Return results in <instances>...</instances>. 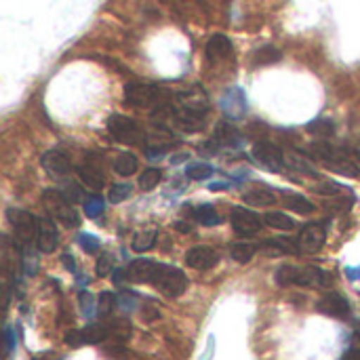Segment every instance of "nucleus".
I'll list each match as a JSON object with an SVG mask.
<instances>
[{
  "label": "nucleus",
  "mask_w": 360,
  "mask_h": 360,
  "mask_svg": "<svg viewBox=\"0 0 360 360\" xmlns=\"http://www.w3.org/2000/svg\"><path fill=\"white\" fill-rule=\"evenodd\" d=\"M156 238H158V232H156V230H143V232H137V234L133 236L131 247H133V251H137V253H146V251H150V249L156 245Z\"/></svg>",
  "instance_id": "nucleus-28"
},
{
  "label": "nucleus",
  "mask_w": 360,
  "mask_h": 360,
  "mask_svg": "<svg viewBox=\"0 0 360 360\" xmlns=\"http://www.w3.org/2000/svg\"><path fill=\"white\" fill-rule=\"evenodd\" d=\"M264 221H266V226H270V228H274V230H293L295 228V219L293 217H289L287 213H283V211H268L266 215H264Z\"/></svg>",
  "instance_id": "nucleus-25"
},
{
  "label": "nucleus",
  "mask_w": 360,
  "mask_h": 360,
  "mask_svg": "<svg viewBox=\"0 0 360 360\" xmlns=\"http://www.w3.org/2000/svg\"><path fill=\"white\" fill-rule=\"evenodd\" d=\"M160 179H162V171L160 169H156V167H152V169H146L141 175H139V188L143 190V192H150V190H154L158 184H160Z\"/></svg>",
  "instance_id": "nucleus-31"
},
{
  "label": "nucleus",
  "mask_w": 360,
  "mask_h": 360,
  "mask_svg": "<svg viewBox=\"0 0 360 360\" xmlns=\"http://www.w3.org/2000/svg\"><path fill=\"white\" fill-rule=\"evenodd\" d=\"M158 316H160V312H158L154 306H150V304H148V306H143V308H141V319H143L146 323H152V321H156Z\"/></svg>",
  "instance_id": "nucleus-42"
},
{
  "label": "nucleus",
  "mask_w": 360,
  "mask_h": 360,
  "mask_svg": "<svg viewBox=\"0 0 360 360\" xmlns=\"http://www.w3.org/2000/svg\"><path fill=\"white\" fill-rule=\"evenodd\" d=\"M131 196V186L129 184H116L110 188V202L112 205H118L122 200H127Z\"/></svg>",
  "instance_id": "nucleus-36"
},
{
  "label": "nucleus",
  "mask_w": 360,
  "mask_h": 360,
  "mask_svg": "<svg viewBox=\"0 0 360 360\" xmlns=\"http://www.w3.org/2000/svg\"><path fill=\"white\" fill-rule=\"evenodd\" d=\"M215 141L219 146H226V148H240L243 146V133L234 124L224 122L215 131Z\"/></svg>",
  "instance_id": "nucleus-20"
},
{
  "label": "nucleus",
  "mask_w": 360,
  "mask_h": 360,
  "mask_svg": "<svg viewBox=\"0 0 360 360\" xmlns=\"http://www.w3.org/2000/svg\"><path fill=\"white\" fill-rule=\"evenodd\" d=\"M63 266H65L70 272H74V274L78 272V270H76V264H74V257H72L70 253H65V255H63Z\"/></svg>",
  "instance_id": "nucleus-48"
},
{
  "label": "nucleus",
  "mask_w": 360,
  "mask_h": 360,
  "mask_svg": "<svg viewBox=\"0 0 360 360\" xmlns=\"http://www.w3.org/2000/svg\"><path fill=\"white\" fill-rule=\"evenodd\" d=\"M319 312L327 314V316H333V319H348L350 316V304L348 300L342 295V293H327L321 302H319Z\"/></svg>",
  "instance_id": "nucleus-14"
},
{
  "label": "nucleus",
  "mask_w": 360,
  "mask_h": 360,
  "mask_svg": "<svg viewBox=\"0 0 360 360\" xmlns=\"http://www.w3.org/2000/svg\"><path fill=\"white\" fill-rule=\"evenodd\" d=\"M95 270H97V276H108L112 270H114V266H112V255H108V253H103L99 259H97V266H95Z\"/></svg>",
  "instance_id": "nucleus-41"
},
{
  "label": "nucleus",
  "mask_w": 360,
  "mask_h": 360,
  "mask_svg": "<svg viewBox=\"0 0 360 360\" xmlns=\"http://www.w3.org/2000/svg\"><path fill=\"white\" fill-rule=\"evenodd\" d=\"M243 200L249 207H272L276 202V194L268 188H253L243 196Z\"/></svg>",
  "instance_id": "nucleus-21"
},
{
  "label": "nucleus",
  "mask_w": 360,
  "mask_h": 360,
  "mask_svg": "<svg viewBox=\"0 0 360 360\" xmlns=\"http://www.w3.org/2000/svg\"><path fill=\"white\" fill-rule=\"evenodd\" d=\"M257 251H262V247L253 243H234L230 247V257L238 264H249L257 255Z\"/></svg>",
  "instance_id": "nucleus-23"
},
{
  "label": "nucleus",
  "mask_w": 360,
  "mask_h": 360,
  "mask_svg": "<svg viewBox=\"0 0 360 360\" xmlns=\"http://www.w3.org/2000/svg\"><path fill=\"white\" fill-rule=\"evenodd\" d=\"M194 219H196L198 224L207 226V228H213V226H219V224H221L219 213H217L215 207H211V205H198V207L194 209Z\"/></svg>",
  "instance_id": "nucleus-27"
},
{
  "label": "nucleus",
  "mask_w": 360,
  "mask_h": 360,
  "mask_svg": "<svg viewBox=\"0 0 360 360\" xmlns=\"http://www.w3.org/2000/svg\"><path fill=\"white\" fill-rule=\"evenodd\" d=\"M137 158L131 154V152H120L116 158H114V171L122 177H129L137 171Z\"/></svg>",
  "instance_id": "nucleus-26"
},
{
  "label": "nucleus",
  "mask_w": 360,
  "mask_h": 360,
  "mask_svg": "<svg viewBox=\"0 0 360 360\" xmlns=\"http://www.w3.org/2000/svg\"><path fill=\"white\" fill-rule=\"evenodd\" d=\"M232 228L236 234L240 236H255L262 228H264V217H259L255 211L247 209V207H234L232 215H230Z\"/></svg>",
  "instance_id": "nucleus-8"
},
{
  "label": "nucleus",
  "mask_w": 360,
  "mask_h": 360,
  "mask_svg": "<svg viewBox=\"0 0 360 360\" xmlns=\"http://www.w3.org/2000/svg\"><path fill=\"white\" fill-rule=\"evenodd\" d=\"M232 53V40L226 34H213L207 42V57L209 59H224Z\"/></svg>",
  "instance_id": "nucleus-19"
},
{
  "label": "nucleus",
  "mask_w": 360,
  "mask_h": 360,
  "mask_svg": "<svg viewBox=\"0 0 360 360\" xmlns=\"http://www.w3.org/2000/svg\"><path fill=\"white\" fill-rule=\"evenodd\" d=\"M110 338L108 327L103 325H89L84 329H72L65 333V344L70 348H80V346H91V344H101Z\"/></svg>",
  "instance_id": "nucleus-9"
},
{
  "label": "nucleus",
  "mask_w": 360,
  "mask_h": 360,
  "mask_svg": "<svg viewBox=\"0 0 360 360\" xmlns=\"http://www.w3.org/2000/svg\"><path fill=\"white\" fill-rule=\"evenodd\" d=\"M152 285L167 297H179L188 291L190 281L184 270L167 264H158V270L152 278Z\"/></svg>",
  "instance_id": "nucleus-3"
},
{
  "label": "nucleus",
  "mask_w": 360,
  "mask_h": 360,
  "mask_svg": "<svg viewBox=\"0 0 360 360\" xmlns=\"http://www.w3.org/2000/svg\"><path fill=\"white\" fill-rule=\"evenodd\" d=\"M116 306H118V300H116V295L112 291H103L97 297V314L99 316H108Z\"/></svg>",
  "instance_id": "nucleus-33"
},
{
  "label": "nucleus",
  "mask_w": 360,
  "mask_h": 360,
  "mask_svg": "<svg viewBox=\"0 0 360 360\" xmlns=\"http://www.w3.org/2000/svg\"><path fill=\"white\" fill-rule=\"evenodd\" d=\"M219 262V253L207 245H198V247H192L188 253H186V264L192 268V270H211L215 268Z\"/></svg>",
  "instance_id": "nucleus-12"
},
{
  "label": "nucleus",
  "mask_w": 360,
  "mask_h": 360,
  "mask_svg": "<svg viewBox=\"0 0 360 360\" xmlns=\"http://www.w3.org/2000/svg\"><path fill=\"white\" fill-rule=\"evenodd\" d=\"M42 202L51 211V215L55 219H59L65 228H78L80 217H78L76 209L72 207V202L63 196L61 190H53V188L44 190L42 192Z\"/></svg>",
  "instance_id": "nucleus-4"
},
{
  "label": "nucleus",
  "mask_w": 360,
  "mask_h": 360,
  "mask_svg": "<svg viewBox=\"0 0 360 360\" xmlns=\"http://www.w3.org/2000/svg\"><path fill=\"white\" fill-rule=\"evenodd\" d=\"M158 270V262H152V259H135L127 266V276L131 283H150L152 285V278Z\"/></svg>",
  "instance_id": "nucleus-17"
},
{
  "label": "nucleus",
  "mask_w": 360,
  "mask_h": 360,
  "mask_svg": "<svg viewBox=\"0 0 360 360\" xmlns=\"http://www.w3.org/2000/svg\"><path fill=\"white\" fill-rule=\"evenodd\" d=\"M118 308H122L124 312H133L137 308V297L129 291H122L118 295Z\"/></svg>",
  "instance_id": "nucleus-40"
},
{
  "label": "nucleus",
  "mask_w": 360,
  "mask_h": 360,
  "mask_svg": "<svg viewBox=\"0 0 360 360\" xmlns=\"http://www.w3.org/2000/svg\"><path fill=\"white\" fill-rule=\"evenodd\" d=\"M80 306H82V314L86 319H93L97 314V304L91 293H80Z\"/></svg>",
  "instance_id": "nucleus-38"
},
{
  "label": "nucleus",
  "mask_w": 360,
  "mask_h": 360,
  "mask_svg": "<svg viewBox=\"0 0 360 360\" xmlns=\"http://www.w3.org/2000/svg\"><path fill=\"white\" fill-rule=\"evenodd\" d=\"M259 247H262V251L266 255H272V257H276V255H297L300 253L297 240H293V238H270V240L262 243Z\"/></svg>",
  "instance_id": "nucleus-18"
},
{
  "label": "nucleus",
  "mask_w": 360,
  "mask_h": 360,
  "mask_svg": "<svg viewBox=\"0 0 360 360\" xmlns=\"http://www.w3.org/2000/svg\"><path fill=\"white\" fill-rule=\"evenodd\" d=\"M103 211H105V205H103V198L101 196H89L84 200V213H86V217L95 219V217L103 215Z\"/></svg>",
  "instance_id": "nucleus-34"
},
{
  "label": "nucleus",
  "mask_w": 360,
  "mask_h": 360,
  "mask_svg": "<svg viewBox=\"0 0 360 360\" xmlns=\"http://www.w3.org/2000/svg\"><path fill=\"white\" fill-rule=\"evenodd\" d=\"M285 200H287V207L300 215H312L316 211V207L302 194H285Z\"/></svg>",
  "instance_id": "nucleus-29"
},
{
  "label": "nucleus",
  "mask_w": 360,
  "mask_h": 360,
  "mask_svg": "<svg viewBox=\"0 0 360 360\" xmlns=\"http://www.w3.org/2000/svg\"><path fill=\"white\" fill-rule=\"evenodd\" d=\"M40 165H42L44 171H49L51 175H59V177L72 173V167H74L70 154H65L63 150H49V152H44L42 158H40Z\"/></svg>",
  "instance_id": "nucleus-13"
},
{
  "label": "nucleus",
  "mask_w": 360,
  "mask_h": 360,
  "mask_svg": "<svg viewBox=\"0 0 360 360\" xmlns=\"http://www.w3.org/2000/svg\"><path fill=\"white\" fill-rule=\"evenodd\" d=\"M78 245L82 247L84 253H97V251H99V240H97V236L86 234V232L78 234Z\"/></svg>",
  "instance_id": "nucleus-37"
},
{
  "label": "nucleus",
  "mask_w": 360,
  "mask_h": 360,
  "mask_svg": "<svg viewBox=\"0 0 360 360\" xmlns=\"http://www.w3.org/2000/svg\"><path fill=\"white\" fill-rule=\"evenodd\" d=\"M325 240H327V230H325V226H321L319 221H316V224H308V226L300 232V236H297L300 253L314 255V253H319V251L325 247Z\"/></svg>",
  "instance_id": "nucleus-10"
},
{
  "label": "nucleus",
  "mask_w": 360,
  "mask_h": 360,
  "mask_svg": "<svg viewBox=\"0 0 360 360\" xmlns=\"http://www.w3.org/2000/svg\"><path fill=\"white\" fill-rule=\"evenodd\" d=\"M6 219L13 228V234H15V240L19 243L21 249H30V245L38 238V224L40 219L34 217L30 211H23V209H17V207H11L6 209Z\"/></svg>",
  "instance_id": "nucleus-2"
},
{
  "label": "nucleus",
  "mask_w": 360,
  "mask_h": 360,
  "mask_svg": "<svg viewBox=\"0 0 360 360\" xmlns=\"http://www.w3.org/2000/svg\"><path fill=\"white\" fill-rule=\"evenodd\" d=\"M59 245V232L57 226L53 224V219L44 217L38 224V238H36V247L40 253H53Z\"/></svg>",
  "instance_id": "nucleus-16"
},
{
  "label": "nucleus",
  "mask_w": 360,
  "mask_h": 360,
  "mask_svg": "<svg viewBox=\"0 0 360 360\" xmlns=\"http://www.w3.org/2000/svg\"><path fill=\"white\" fill-rule=\"evenodd\" d=\"M251 158L270 173H283L287 167L285 152L272 141H257L251 150Z\"/></svg>",
  "instance_id": "nucleus-5"
},
{
  "label": "nucleus",
  "mask_w": 360,
  "mask_h": 360,
  "mask_svg": "<svg viewBox=\"0 0 360 360\" xmlns=\"http://www.w3.org/2000/svg\"><path fill=\"white\" fill-rule=\"evenodd\" d=\"M181 234H188L190 230H192V226L190 224H186V221H177V226H175Z\"/></svg>",
  "instance_id": "nucleus-50"
},
{
  "label": "nucleus",
  "mask_w": 360,
  "mask_h": 360,
  "mask_svg": "<svg viewBox=\"0 0 360 360\" xmlns=\"http://www.w3.org/2000/svg\"><path fill=\"white\" fill-rule=\"evenodd\" d=\"M306 129H308V133H312L316 137H333L335 135V124H333V120H327V118H316Z\"/></svg>",
  "instance_id": "nucleus-30"
},
{
  "label": "nucleus",
  "mask_w": 360,
  "mask_h": 360,
  "mask_svg": "<svg viewBox=\"0 0 360 360\" xmlns=\"http://www.w3.org/2000/svg\"><path fill=\"white\" fill-rule=\"evenodd\" d=\"M213 173H215V169L211 165H207V162H196V165L186 167V177L188 179H196V181L209 179Z\"/></svg>",
  "instance_id": "nucleus-32"
},
{
  "label": "nucleus",
  "mask_w": 360,
  "mask_h": 360,
  "mask_svg": "<svg viewBox=\"0 0 360 360\" xmlns=\"http://www.w3.org/2000/svg\"><path fill=\"white\" fill-rule=\"evenodd\" d=\"M281 59H283V53H281L276 46H272V44L259 46V49L253 53V57H251L253 65H270V63H278Z\"/></svg>",
  "instance_id": "nucleus-24"
},
{
  "label": "nucleus",
  "mask_w": 360,
  "mask_h": 360,
  "mask_svg": "<svg viewBox=\"0 0 360 360\" xmlns=\"http://www.w3.org/2000/svg\"><path fill=\"white\" fill-rule=\"evenodd\" d=\"M344 190H348L346 186H342V184H335V181H321L319 186H316V194H321V196H340Z\"/></svg>",
  "instance_id": "nucleus-35"
},
{
  "label": "nucleus",
  "mask_w": 360,
  "mask_h": 360,
  "mask_svg": "<svg viewBox=\"0 0 360 360\" xmlns=\"http://www.w3.org/2000/svg\"><path fill=\"white\" fill-rule=\"evenodd\" d=\"M165 152H167V148H146L148 158H160Z\"/></svg>",
  "instance_id": "nucleus-46"
},
{
  "label": "nucleus",
  "mask_w": 360,
  "mask_h": 360,
  "mask_svg": "<svg viewBox=\"0 0 360 360\" xmlns=\"http://www.w3.org/2000/svg\"><path fill=\"white\" fill-rule=\"evenodd\" d=\"M276 283L281 287H314V289H329L333 287V274L323 270V268H314V266H281L276 270Z\"/></svg>",
  "instance_id": "nucleus-1"
},
{
  "label": "nucleus",
  "mask_w": 360,
  "mask_h": 360,
  "mask_svg": "<svg viewBox=\"0 0 360 360\" xmlns=\"http://www.w3.org/2000/svg\"><path fill=\"white\" fill-rule=\"evenodd\" d=\"M76 173H78L80 181H82L86 188H91V190H101L103 184H105L103 169H101V165H99L97 160H93V158H86V160L76 169Z\"/></svg>",
  "instance_id": "nucleus-15"
},
{
  "label": "nucleus",
  "mask_w": 360,
  "mask_h": 360,
  "mask_svg": "<svg viewBox=\"0 0 360 360\" xmlns=\"http://www.w3.org/2000/svg\"><path fill=\"white\" fill-rule=\"evenodd\" d=\"M228 188H230L228 181H213V184H209V190H211V192H224V190H228Z\"/></svg>",
  "instance_id": "nucleus-47"
},
{
  "label": "nucleus",
  "mask_w": 360,
  "mask_h": 360,
  "mask_svg": "<svg viewBox=\"0 0 360 360\" xmlns=\"http://www.w3.org/2000/svg\"><path fill=\"white\" fill-rule=\"evenodd\" d=\"M249 110V103H247V95L240 86H232L228 89V93L221 97V112L232 118V120H238L247 114Z\"/></svg>",
  "instance_id": "nucleus-11"
},
{
  "label": "nucleus",
  "mask_w": 360,
  "mask_h": 360,
  "mask_svg": "<svg viewBox=\"0 0 360 360\" xmlns=\"http://www.w3.org/2000/svg\"><path fill=\"white\" fill-rule=\"evenodd\" d=\"M354 160H356V162L360 165V150H356V152H354Z\"/></svg>",
  "instance_id": "nucleus-52"
},
{
  "label": "nucleus",
  "mask_w": 360,
  "mask_h": 360,
  "mask_svg": "<svg viewBox=\"0 0 360 360\" xmlns=\"http://www.w3.org/2000/svg\"><path fill=\"white\" fill-rule=\"evenodd\" d=\"M285 162H287L289 169H293L297 173H304V175H310V177H319L316 169L312 167V162L302 152H287L285 154Z\"/></svg>",
  "instance_id": "nucleus-22"
},
{
  "label": "nucleus",
  "mask_w": 360,
  "mask_h": 360,
  "mask_svg": "<svg viewBox=\"0 0 360 360\" xmlns=\"http://www.w3.org/2000/svg\"><path fill=\"white\" fill-rule=\"evenodd\" d=\"M105 352H108L112 359H116V360H127V356H129V352H127L122 346H112V348H105Z\"/></svg>",
  "instance_id": "nucleus-43"
},
{
  "label": "nucleus",
  "mask_w": 360,
  "mask_h": 360,
  "mask_svg": "<svg viewBox=\"0 0 360 360\" xmlns=\"http://www.w3.org/2000/svg\"><path fill=\"white\" fill-rule=\"evenodd\" d=\"M346 274H348V278H350V281H356V283H360V266L359 268H346Z\"/></svg>",
  "instance_id": "nucleus-49"
},
{
  "label": "nucleus",
  "mask_w": 360,
  "mask_h": 360,
  "mask_svg": "<svg viewBox=\"0 0 360 360\" xmlns=\"http://www.w3.org/2000/svg\"><path fill=\"white\" fill-rule=\"evenodd\" d=\"M112 281H114V285H116V287H120L124 281H129V276H127V270H114V276H112Z\"/></svg>",
  "instance_id": "nucleus-45"
},
{
  "label": "nucleus",
  "mask_w": 360,
  "mask_h": 360,
  "mask_svg": "<svg viewBox=\"0 0 360 360\" xmlns=\"http://www.w3.org/2000/svg\"><path fill=\"white\" fill-rule=\"evenodd\" d=\"M61 192H63V196H65V198H68V200H70L72 205H74V202H80V200H82V192L78 190V186H76L74 181H65V184H63V190H61Z\"/></svg>",
  "instance_id": "nucleus-39"
},
{
  "label": "nucleus",
  "mask_w": 360,
  "mask_h": 360,
  "mask_svg": "<svg viewBox=\"0 0 360 360\" xmlns=\"http://www.w3.org/2000/svg\"><path fill=\"white\" fill-rule=\"evenodd\" d=\"M4 340H6V352L11 354V352H13V348H15V344H17L15 331H13L11 327H6V329H4Z\"/></svg>",
  "instance_id": "nucleus-44"
},
{
  "label": "nucleus",
  "mask_w": 360,
  "mask_h": 360,
  "mask_svg": "<svg viewBox=\"0 0 360 360\" xmlns=\"http://www.w3.org/2000/svg\"><path fill=\"white\" fill-rule=\"evenodd\" d=\"M108 131H110V135H112L116 141L131 143V146L141 143V139H143V131L139 129V124H137L133 118L124 116V114H114V116H110V118H108Z\"/></svg>",
  "instance_id": "nucleus-7"
},
{
  "label": "nucleus",
  "mask_w": 360,
  "mask_h": 360,
  "mask_svg": "<svg viewBox=\"0 0 360 360\" xmlns=\"http://www.w3.org/2000/svg\"><path fill=\"white\" fill-rule=\"evenodd\" d=\"M342 360H360V350H354V352H348Z\"/></svg>",
  "instance_id": "nucleus-51"
},
{
  "label": "nucleus",
  "mask_w": 360,
  "mask_h": 360,
  "mask_svg": "<svg viewBox=\"0 0 360 360\" xmlns=\"http://www.w3.org/2000/svg\"><path fill=\"white\" fill-rule=\"evenodd\" d=\"M162 89L154 86V84H146V82H129L124 86V101L129 105H137V108H152L162 103Z\"/></svg>",
  "instance_id": "nucleus-6"
}]
</instances>
